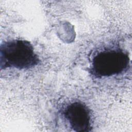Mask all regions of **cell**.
Listing matches in <instances>:
<instances>
[{
  "label": "cell",
  "instance_id": "6da1fadb",
  "mask_svg": "<svg viewBox=\"0 0 132 132\" xmlns=\"http://www.w3.org/2000/svg\"><path fill=\"white\" fill-rule=\"evenodd\" d=\"M39 58L30 42L22 39L5 41L0 46L1 69L27 70L38 65Z\"/></svg>",
  "mask_w": 132,
  "mask_h": 132
},
{
  "label": "cell",
  "instance_id": "7a4b0ae2",
  "mask_svg": "<svg viewBox=\"0 0 132 132\" xmlns=\"http://www.w3.org/2000/svg\"><path fill=\"white\" fill-rule=\"evenodd\" d=\"M130 59L127 53L119 48H105L92 57L90 73L96 78L119 75L128 69Z\"/></svg>",
  "mask_w": 132,
  "mask_h": 132
},
{
  "label": "cell",
  "instance_id": "3957f363",
  "mask_svg": "<svg viewBox=\"0 0 132 132\" xmlns=\"http://www.w3.org/2000/svg\"><path fill=\"white\" fill-rule=\"evenodd\" d=\"M62 114L74 131L88 132L91 130V111L85 104L79 101L72 102L64 108Z\"/></svg>",
  "mask_w": 132,
  "mask_h": 132
}]
</instances>
